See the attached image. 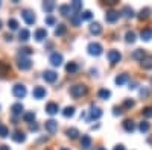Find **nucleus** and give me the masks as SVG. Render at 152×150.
<instances>
[{
  "label": "nucleus",
  "mask_w": 152,
  "mask_h": 150,
  "mask_svg": "<svg viewBox=\"0 0 152 150\" xmlns=\"http://www.w3.org/2000/svg\"><path fill=\"white\" fill-rule=\"evenodd\" d=\"M79 15H81V20H82V21H87V20H91V17H93V14H91L90 11H84L82 14H79Z\"/></svg>",
  "instance_id": "4c0bfd02"
},
{
  "label": "nucleus",
  "mask_w": 152,
  "mask_h": 150,
  "mask_svg": "<svg viewBox=\"0 0 152 150\" xmlns=\"http://www.w3.org/2000/svg\"><path fill=\"white\" fill-rule=\"evenodd\" d=\"M135 85H137V82H132V83H129V88H131V90H134V88H135Z\"/></svg>",
  "instance_id": "5fc2aeb1"
},
{
  "label": "nucleus",
  "mask_w": 152,
  "mask_h": 150,
  "mask_svg": "<svg viewBox=\"0 0 152 150\" xmlns=\"http://www.w3.org/2000/svg\"><path fill=\"white\" fill-rule=\"evenodd\" d=\"M43 9L46 12H52L55 9V2H44L43 3Z\"/></svg>",
  "instance_id": "2f4dec72"
},
{
  "label": "nucleus",
  "mask_w": 152,
  "mask_h": 150,
  "mask_svg": "<svg viewBox=\"0 0 152 150\" xmlns=\"http://www.w3.org/2000/svg\"><path fill=\"white\" fill-rule=\"evenodd\" d=\"M78 135H79V130L76 129V128H70V129H67V136L70 140H76L78 138Z\"/></svg>",
  "instance_id": "b1692460"
},
{
  "label": "nucleus",
  "mask_w": 152,
  "mask_h": 150,
  "mask_svg": "<svg viewBox=\"0 0 152 150\" xmlns=\"http://www.w3.org/2000/svg\"><path fill=\"white\" fill-rule=\"evenodd\" d=\"M114 150H125V147L120 144V146H116V147H114Z\"/></svg>",
  "instance_id": "603ef678"
},
{
  "label": "nucleus",
  "mask_w": 152,
  "mask_h": 150,
  "mask_svg": "<svg viewBox=\"0 0 152 150\" xmlns=\"http://www.w3.org/2000/svg\"><path fill=\"white\" fill-rule=\"evenodd\" d=\"M59 150H69V149H66V147H64V149H59Z\"/></svg>",
  "instance_id": "13d9d810"
},
{
  "label": "nucleus",
  "mask_w": 152,
  "mask_h": 150,
  "mask_svg": "<svg viewBox=\"0 0 152 150\" xmlns=\"http://www.w3.org/2000/svg\"><path fill=\"white\" fill-rule=\"evenodd\" d=\"M0 150H11L9 146H0Z\"/></svg>",
  "instance_id": "864d4df0"
},
{
  "label": "nucleus",
  "mask_w": 152,
  "mask_h": 150,
  "mask_svg": "<svg viewBox=\"0 0 152 150\" xmlns=\"http://www.w3.org/2000/svg\"><path fill=\"white\" fill-rule=\"evenodd\" d=\"M34 38H35L37 41H43V40H46V38H47V30L43 29V28L37 29L35 33H34Z\"/></svg>",
  "instance_id": "4468645a"
},
{
  "label": "nucleus",
  "mask_w": 152,
  "mask_h": 150,
  "mask_svg": "<svg viewBox=\"0 0 152 150\" xmlns=\"http://www.w3.org/2000/svg\"><path fill=\"white\" fill-rule=\"evenodd\" d=\"M123 12H125L126 17H134V11H132L129 6H125V8H123Z\"/></svg>",
  "instance_id": "37998d69"
},
{
  "label": "nucleus",
  "mask_w": 152,
  "mask_h": 150,
  "mask_svg": "<svg viewBox=\"0 0 152 150\" xmlns=\"http://www.w3.org/2000/svg\"><path fill=\"white\" fill-rule=\"evenodd\" d=\"M44 128H46V130H47L50 135H53V133L58 130V121H55V120H49V121H46Z\"/></svg>",
  "instance_id": "1a4fd4ad"
},
{
  "label": "nucleus",
  "mask_w": 152,
  "mask_h": 150,
  "mask_svg": "<svg viewBox=\"0 0 152 150\" xmlns=\"http://www.w3.org/2000/svg\"><path fill=\"white\" fill-rule=\"evenodd\" d=\"M140 36H142V40L149 41V40L152 38V30H151V29H143V30L140 32Z\"/></svg>",
  "instance_id": "bb28decb"
},
{
  "label": "nucleus",
  "mask_w": 152,
  "mask_h": 150,
  "mask_svg": "<svg viewBox=\"0 0 152 150\" xmlns=\"http://www.w3.org/2000/svg\"><path fill=\"white\" fill-rule=\"evenodd\" d=\"M29 129L32 130V132H37L38 129H40V128H38V124H35V123H32V124H29Z\"/></svg>",
  "instance_id": "de8ad7c7"
},
{
  "label": "nucleus",
  "mask_w": 152,
  "mask_h": 150,
  "mask_svg": "<svg viewBox=\"0 0 152 150\" xmlns=\"http://www.w3.org/2000/svg\"><path fill=\"white\" fill-rule=\"evenodd\" d=\"M73 114H75V108L73 106H67L64 111H62V115L64 117H73Z\"/></svg>",
  "instance_id": "f704fd0d"
},
{
  "label": "nucleus",
  "mask_w": 152,
  "mask_h": 150,
  "mask_svg": "<svg viewBox=\"0 0 152 150\" xmlns=\"http://www.w3.org/2000/svg\"><path fill=\"white\" fill-rule=\"evenodd\" d=\"M9 135V130L6 126H3V124H0V138H6V136Z\"/></svg>",
  "instance_id": "58836bf2"
},
{
  "label": "nucleus",
  "mask_w": 152,
  "mask_h": 150,
  "mask_svg": "<svg viewBox=\"0 0 152 150\" xmlns=\"http://www.w3.org/2000/svg\"><path fill=\"white\" fill-rule=\"evenodd\" d=\"M59 12H61V15H69L70 12H72V9H70V5H62V6H59Z\"/></svg>",
  "instance_id": "72a5a7b5"
},
{
  "label": "nucleus",
  "mask_w": 152,
  "mask_h": 150,
  "mask_svg": "<svg viewBox=\"0 0 152 150\" xmlns=\"http://www.w3.org/2000/svg\"><path fill=\"white\" fill-rule=\"evenodd\" d=\"M107 58H108V61L111 62V64H117V62L122 59V55L119 53V50H110V52L107 53Z\"/></svg>",
  "instance_id": "423d86ee"
},
{
  "label": "nucleus",
  "mask_w": 152,
  "mask_h": 150,
  "mask_svg": "<svg viewBox=\"0 0 152 150\" xmlns=\"http://www.w3.org/2000/svg\"><path fill=\"white\" fill-rule=\"evenodd\" d=\"M145 56H146V53H145V50H142V49H137L135 52L132 53V59H137V61H142Z\"/></svg>",
  "instance_id": "4be33fe9"
},
{
  "label": "nucleus",
  "mask_w": 152,
  "mask_h": 150,
  "mask_svg": "<svg viewBox=\"0 0 152 150\" xmlns=\"http://www.w3.org/2000/svg\"><path fill=\"white\" fill-rule=\"evenodd\" d=\"M78 64H76V62H70V64H67V67H66V70H67V73H76V71H78Z\"/></svg>",
  "instance_id": "7c9ffc66"
},
{
  "label": "nucleus",
  "mask_w": 152,
  "mask_h": 150,
  "mask_svg": "<svg viewBox=\"0 0 152 150\" xmlns=\"http://www.w3.org/2000/svg\"><path fill=\"white\" fill-rule=\"evenodd\" d=\"M49 61H50V64H52L53 67H59V65L62 64V55L58 53V52H55V53L50 55Z\"/></svg>",
  "instance_id": "6e6552de"
},
{
  "label": "nucleus",
  "mask_w": 152,
  "mask_h": 150,
  "mask_svg": "<svg viewBox=\"0 0 152 150\" xmlns=\"http://www.w3.org/2000/svg\"><path fill=\"white\" fill-rule=\"evenodd\" d=\"M5 40H6V41H11V40H12V35H11V33L5 35Z\"/></svg>",
  "instance_id": "3c124183"
},
{
  "label": "nucleus",
  "mask_w": 152,
  "mask_h": 150,
  "mask_svg": "<svg viewBox=\"0 0 152 150\" xmlns=\"http://www.w3.org/2000/svg\"><path fill=\"white\" fill-rule=\"evenodd\" d=\"M119 17H120V12H119V11H113V9H111V11H108V12H107L105 20H107L108 23H114Z\"/></svg>",
  "instance_id": "9b49d317"
},
{
  "label": "nucleus",
  "mask_w": 152,
  "mask_h": 150,
  "mask_svg": "<svg viewBox=\"0 0 152 150\" xmlns=\"http://www.w3.org/2000/svg\"><path fill=\"white\" fill-rule=\"evenodd\" d=\"M138 129H140V132L146 133V132L151 129V126H149V123H148V121H142L140 124H138Z\"/></svg>",
  "instance_id": "c9c22d12"
},
{
  "label": "nucleus",
  "mask_w": 152,
  "mask_h": 150,
  "mask_svg": "<svg viewBox=\"0 0 152 150\" xmlns=\"http://www.w3.org/2000/svg\"><path fill=\"white\" fill-rule=\"evenodd\" d=\"M81 146H82L84 149H90V146H91V138H90V136H88V135H82Z\"/></svg>",
  "instance_id": "5701e85b"
},
{
  "label": "nucleus",
  "mask_w": 152,
  "mask_h": 150,
  "mask_svg": "<svg viewBox=\"0 0 152 150\" xmlns=\"http://www.w3.org/2000/svg\"><path fill=\"white\" fill-rule=\"evenodd\" d=\"M143 115H145V117H152V108H145Z\"/></svg>",
  "instance_id": "49530a36"
},
{
  "label": "nucleus",
  "mask_w": 152,
  "mask_h": 150,
  "mask_svg": "<svg viewBox=\"0 0 152 150\" xmlns=\"http://www.w3.org/2000/svg\"><path fill=\"white\" fill-rule=\"evenodd\" d=\"M56 21H55V18L53 17H46V24H49V26H53Z\"/></svg>",
  "instance_id": "a18cd8bd"
},
{
  "label": "nucleus",
  "mask_w": 152,
  "mask_h": 150,
  "mask_svg": "<svg viewBox=\"0 0 152 150\" xmlns=\"http://www.w3.org/2000/svg\"><path fill=\"white\" fill-rule=\"evenodd\" d=\"M8 28H9L11 30H17V29H18V21H17L15 18H9V20H8Z\"/></svg>",
  "instance_id": "c756f323"
},
{
  "label": "nucleus",
  "mask_w": 152,
  "mask_h": 150,
  "mask_svg": "<svg viewBox=\"0 0 152 150\" xmlns=\"http://www.w3.org/2000/svg\"><path fill=\"white\" fill-rule=\"evenodd\" d=\"M122 112H123L122 108H117V106L114 108V115H122Z\"/></svg>",
  "instance_id": "09e8293b"
},
{
  "label": "nucleus",
  "mask_w": 152,
  "mask_h": 150,
  "mask_svg": "<svg viewBox=\"0 0 152 150\" xmlns=\"http://www.w3.org/2000/svg\"><path fill=\"white\" fill-rule=\"evenodd\" d=\"M138 17H140L142 20H143V18H149V17H151V9H149V8L142 9V11H140V15H138Z\"/></svg>",
  "instance_id": "ea45409f"
},
{
  "label": "nucleus",
  "mask_w": 152,
  "mask_h": 150,
  "mask_svg": "<svg viewBox=\"0 0 152 150\" xmlns=\"http://www.w3.org/2000/svg\"><path fill=\"white\" fill-rule=\"evenodd\" d=\"M132 106H134V100L126 99L125 102H123V108H126V109H129V108H132Z\"/></svg>",
  "instance_id": "c03bdc74"
},
{
  "label": "nucleus",
  "mask_w": 152,
  "mask_h": 150,
  "mask_svg": "<svg viewBox=\"0 0 152 150\" xmlns=\"http://www.w3.org/2000/svg\"><path fill=\"white\" fill-rule=\"evenodd\" d=\"M70 21H72L73 26H79V23L82 20H81V15L79 14H70Z\"/></svg>",
  "instance_id": "cd10ccee"
},
{
  "label": "nucleus",
  "mask_w": 152,
  "mask_h": 150,
  "mask_svg": "<svg viewBox=\"0 0 152 150\" xmlns=\"http://www.w3.org/2000/svg\"><path fill=\"white\" fill-rule=\"evenodd\" d=\"M135 41V33L134 32H126V43H134Z\"/></svg>",
  "instance_id": "79ce46f5"
},
{
  "label": "nucleus",
  "mask_w": 152,
  "mask_h": 150,
  "mask_svg": "<svg viewBox=\"0 0 152 150\" xmlns=\"http://www.w3.org/2000/svg\"><path fill=\"white\" fill-rule=\"evenodd\" d=\"M11 112H12V115H21L23 105L21 103H14V105L11 106Z\"/></svg>",
  "instance_id": "6ab92c4d"
},
{
  "label": "nucleus",
  "mask_w": 152,
  "mask_h": 150,
  "mask_svg": "<svg viewBox=\"0 0 152 150\" xmlns=\"http://www.w3.org/2000/svg\"><path fill=\"white\" fill-rule=\"evenodd\" d=\"M21 17H23L24 21H26V24H34V23L37 21L35 14H34L32 11H29V9H24V11L21 12Z\"/></svg>",
  "instance_id": "20e7f679"
},
{
  "label": "nucleus",
  "mask_w": 152,
  "mask_h": 150,
  "mask_svg": "<svg viewBox=\"0 0 152 150\" xmlns=\"http://www.w3.org/2000/svg\"><path fill=\"white\" fill-rule=\"evenodd\" d=\"M100 117H102V111H100L97 106H91V109H90V115H88V118H90V120H99Z\"/></svg>",
  "instance_id": "ddd939ff"
},
{
  "label": "nucleus",
  "mask_w": 152,
  "mask_h": 150,
  "mask_svg": "<svg viewBox=\"0 0 152 150\" xmlns=\"http://www.w3.org/2000/svg\"><path fill=\"white\" fill-rule=\"evenodd\" d=\"M17 67H18L21 71H26V70H29V68L32 67V61H31L29 58L20 56V58L17 59Z\"/></svg>",
  "instance_id": "f03ea898"
},
{
  "label": "nucleus",
  "mask_w": 152,
  "mask_h": 150,
  "mask_svg": "<svg viewBox=\"0 0 152 150\" xmlns=\"http://www.w3.org/2000/svg\"><path fill=\"white\" fill-rule=\"evenodd\" d=\"M97 150H105V149H102V147H99V149H97Z\"/></svg>",
  "instance_id": "4d7b16f0"
},
{
  "label": "nucleus",
  "mask_w": 152,
  "mask_h": 150,
  "mask_svg": "<svg viewBox=\"0 0 152 150\" xmlns=\"http://www.w3.org/2000/svg\"><path fill=\"white\" fill-rule=\"evenodd\" d=\"M148 94H149V91H148V90H140V96H142V97H146Z\"/></svg>",
  "instance_id": "8fccbe9b"
},
{
  "label": "nucleus",
  "mask_w": 152,
  "mask_h": 150,
  "mask_svg": "<svg viewBox=\"0 0 152 150\" xmlns=\"http://www.w3.org/2000/svg\"><path fill=\"white\" fill-rule=\"evenodd\" d=\"M123 129H125L126 132H134V130H135L134 121H132V120H125V121H123Z\"/></svg>",
  "instance_id": "aec40b11"
},
{
  "label": "nucleus",
  "mask_w": 152,
  "mask_h": 150,
  "mask_svg": "<svg viewBox=\"0 0 152 150\" xmlns=\"http://www.w3.org/2000/svg\"><path fill=\"white\" fill-rule=\"evenodd\" d=\"M9 71H11L9 64H6V62H2V61H0V78H5Z\"/></svg>",
  "instance_id": "f3484780"
},
{
  "label": "nucleus",
  "mask_w": 152,
  "mask_h": 150,
  "mask_svg": "<svg viewBox=\"0 0 152 150\" xmlns=\"http://www.w3.org/2000/svg\"><path fill=\"white\" fill-rule=\"evenodd\" d=\"M0 29H2V20H0Z\"/></svg>",
  "instance_id": "6e6d98bb"
},
{
  "label": "nucleus",
  "mask_w": 152,
  "mask_h": 150,
  "mask_svg": "<svg viewBox=\"0 0 152 150\" xmlns=\"http://www.w3.org/2000/svg\"><path fill=\"white\" fill-rule=\"evenodd\" d=\"M87 49H88V53H90L91 56H99L100 53H102V46L97 44V43H90Z\"/></svg>",
  "instance_id": "39448f33"
},
{
  "label": "nucleus",
  "mask_w": 152,
  "mask_h": 150,
  "mask_svg": "<svg viewBox=\"0 0 152 150\" xmlns=\"http://www.w3.org/2000/svg\"><path fill=\"white\" fill-rule=\"evenodd\" d=\"M128 79H129V78H128V74H125V73H123V74H120V76L116 78V83H117V85H123L125 82H128Z\"/></svg>",
  "instance_id": "473e14b6"
},
{
  "label": "nucleus",
  "mask_w": 152,
  "mask_h": 150,
  "mask_svg": "<svg viewBox=\"0 0 152 150\" xmlns=\"http://www.w3.org/2000/svg\"><path fill=\"white\" fill-rule=\"evenodd\" d=\"M140 65H142L145 70L152 68V55H146V56L140 61Z\"/></svg>",
  "instance_id": "dca6fc26"
},
{
  "label": "nucleus",
  "mask_w": 152,
  "mask_h": 150,
  "mask_svg": "<svg viewBox=\"0 0 152 150\" xmlns=\"http://www.w3.org/2000/svg\"><path fill=\"white\" fill-rule=\"evenodd\" d=\"M11 138L14 140L15 143H24V141H26V135H24L21 130H15L14 133L11 135Z\"/></svg>",
  "instance_id": "2eb2a0df"
},
{
  "label": "nucleus",
  "mask_w": 152,
  "mask_h": 150,
  "mask_svg": "<svg viewBox=\"0 0 152 150\" xmlns=\"http://www.w3.org/2000/svg\"><path fill=\"white\" fill-rule=\"evenodd\" d=\"M26 86L24 85H21V83H17V85H14V88H12V94H14L17 99H23L24 96H26Z\"/></svg>",
  "instance_id": "7ed1b4c3"
},
{
  "label": "nucleus",
  "mask_w": 152,
  "mask_h": 150,
  "mask_svg": "<svg viewBox=\"0 0 152 150\" xmlns=\"http://www.w3.org/2000/svg\"><path fill=\"white\" fill-rule=\"evenodd\" d=\"M87 93H88V88L85 85H73L70 88V96L73 99H79V97L85 96Z\"/></svg>",
  "instance_id": "f257e3e1"
},
{
  "label": "nucleus",
  "mask_w": 152,
  "mask_h": 150,
  "mask_svg": "<svg viewBox=\"0 0 152 150\" xmlns=\"http://www.w3.org/2000/svg\"><path fill=\"white\" fill-rule=\"evenodd\" d=\"M90 32L93 35H99L100 32H102V26H100L99 23H91V26H90Z\"/></svg>",
  "instance_id": "412c9836"
},
{
  "label": "nucleus",
  "mask_w": 152,
  "mask_h": 150,
  "mask_svg": "<svg viewBox=\"0 0 152 150\" xmlns=\"http://www.w3.org/2000/svg\"><path fill=\"white\" fill-rule=\"evenodd\" d=\"M70 9L73 14H78V12L82 9V2H79V0H75V2L70 3Z\"/></svg>",
  "instance_id": "a211bd4d"
},
{
  "label": "nucleus",
  "mask_w": 152,
  "mask_h": 150,
  "mask_svg": "<svg viewBox=\"0 0 152 150\" xmlns=\"http://www.w3.org/2000/svg\"><path fill=\"white\" fill-rule=\"evenodd\" d=\"M0 5H2V3H0Z\"/></svg>",
  "instance_id": "bf43d9fd"
},
{
  "label": "nucleus",
  "mask_w": 152,
  "mask_h": 150,
  "mask_svg": "<svg viewBox=\"0 0 152 150\" xmlns=\"http://www.w3.org/2000/svg\"><path fill=\"white\" fill-rule=\"evenodd\" d=\"M97 96H99L100 99H104V100H107V99H110V96H111V93H110L108 90H99V93H97Z\"/></svg>",
  "instance_id": "e433bc0d"
},
{
  "label": "nucleus",
  "mask_w": 152,
  "mask_h": 150,
  "mask_svg": "<svg viewBox=\"0 0 152 150\" xmlns=\"http://www.w3.org/2000/svg\"><path fill=\"white\" fill-rule=\"evenodd\" d=\"M29 55H32V50L29 49V47H23V49H20V56H29Z\"/></svg>",
  "instance_id": "a19ab883"
},
{
  "label": "nucleus",
  "mask_w": 152,
  "mask_h": 150,
  "mask_svg": "<svg viewBox=\"0 0 152 150\" xmlns=\"http://www.w3.org/2000/svg\"><path fill=\"white\" fill-rule=\"evenodd\" d=\"M46 94H47V93H46V90L43 88V86H35L34 91H32V96H34V99H37V100L44 99Z\"/></svg>",
  "instance_id": "9d476101"
},
{
  "label": "nucleus",
  "mask_w": 152,
  "mask_h": 150,
  "mask_svg": "<svg viewBox=\"0 0 152 150\" xmlns=\"http://www.w3.org/2000/svg\"><path fill=\"white\" fill-rule=\"evenodd\" d=\"M43 79H44L46 82H49V83H53V82L58 79V74H56L55 71H52V70H46V71L43 73Z\"/></svg>",
  "instance_id": "0eeeda50"
},
{
  "label": "nucleus",
  "mask_w": 152,
  "mask_h": 150,
  "mask_svg": "<svg viewBox=\"0 0 152 150\" xmlns=\"http://www.w3.org/2000/svg\"><path fill=\"white\" fill-rule=\"evenodd\" d=\"M23 120L26 121V123H34V120H35V112L34 111H31V112H26V114H23Z\"/></svg>",
  "instance_id": "393cba45"
},
{
  "label": "nucleus",
  "mask_w": 152,
  "mask_h": 150,
  "mask_svg": "<svg viewBox=\"0 0 152 150\" xmlns=\"http://www.w3.org/2000/svg\"><path fill=\"white\" fill-rule=\"evenodd\" d=\"M66 32H67V28L64 26V24H58V28L55 29V35L56 36H62Z\"/></svg>",
  "instance_id": "c85d7f7f"
},
{
  "label": "nucleus",
  "mask_w": 152,
  "mask_h": 150,
  "mask_svg": "<svg viewBox=\"0 0 152 150\" xmlns=\"http://www.w3.org/2000/svg\"><path fill=\"white\" fill-rule=\"evenodd\" d=\"M58 111H59L58 103L50 102V103H47V105H46V112H47L49 115H55V114H58Z\"/></svg>",
  "instance_id": "f8f14e48"
},
{
  "label": "nucleus",
  "mask_w": 152,
  "mask_h": 150,
  "mask_svg": "<svg viewBox=\"0 0 152 150\" xmlns=\"http://www.w3.org/2000/svg\"><path fill=\"white\" fill-rule=\"evenodd\" d=\"M29 36H31V32H29L28 29H21L20 33H18L20 41H28V40H29Z\"/></svg>",
  "instance_id": "a878e982"
}]
</instances>
